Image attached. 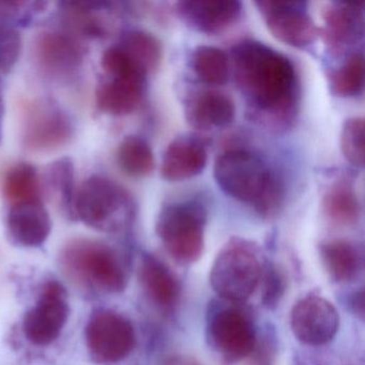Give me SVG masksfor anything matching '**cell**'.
Instances as JSON below:
<instances>
[{
  "instance_id": "cell-16",
  "label": "cell",
  "mask_w": 365,
  "mask_h": 365,
  "mask_svg": "<svg viewBox=\"0 0 365 365\" xmlns=\"http://www.w3.org/2000/svg\"><path fill=\"white\" fill-rule=\"evenodd\" d=\"M324 38L333 52L356 46L364 36V14L359 4L332 3L324 14Z\"/></svg>"
},
{
  "instance_id": "cell-7",
  "label": "cell",
  "mask_w": 365,
  "mask_h": 365,
  "mask_svg": "<svg viewBox=\"0 0 365 365\" xmlns=\"http://www.w3.org/2000/svg\"><path fill=\"white\" fill-rule=\"evenodd\" d=\"M228 303L227 307H215L209 312L206 336L220 356L228 362L238 363L255 352L257 335L249 314Z\"/></svg>"
},
{
  "instance_id": "cell-25",
  "label": "cell",
  "mask_w": 365,
  "mask_h": 365,
  "mask_svg": "<svg viewBox=\"0 0 365 365\" xmlns=\"http://www.w3.org/2000/svg\"><path fill=\"white\" fill-rule=\"evenodd\" d=\"M39 177L31 164L21 162L6 174L4 194L12 205L39 200Z\"/></svg>"
},
{
  "instance_id": "cell-21",
  "label": "cell",
  "mask_w": 365,
  "mask_h": 365,
  "mask_svg": "<svg viewBox=\"0 0 365 365\" xmlns=\"http://www.w3.org/2000/svg\"><path fill=\"white\" fill-rule=\"evenodd\" d=\"M140 283L147 296L158 307L173 309L180 294V286L170 269L150 254H146L138 270Z\"/></svg>"
},
{
  "instance_id": "cell-29",
  "label": "cell",
  "mask_w": 365,
  "mask_h": 365,
  "mask_svg": "<svg viewBox=\"0 0 365 365\" xmlns=\"http://www.w3.org/2000/svg\"><path fill=\"white\" fill-rule=\"evenodd\" d=\"M341 148L345 159L356 168L364 166V120L347 119L341 135Z\"/></svg>"
},
{
  "instance_id": "cell-4",
  "label": "cell",
  "mask_w": 365,
  "mask_h": 365,
  "mask_svg": "<svg viewBox=\"0 0 365 365\" xmlns=\"http://www.w3.org/2000/svg\"><path fill=\"white\" fill-rule=\"evenodd\" d=\"M61 260L74 279L97 290L118 294L127 287V272L120 258L103 243L72 241L63 250Z\"/></svg>"
},
{
  "instance_id": "cell-18",
  "label": "cell",
  "mask_w": 365,
  "mask_h": 365,
  "mask_svg": "<svg viewBox=\"0 0 365 365\" xmlns=\"http://www.w3.org/2000/svg\"><path fill=\"white\" fill-rule=\"evenodd\" d=\"M206 147L194 136L175 138L164 153L161 174L168 181H183L202 174L207 165Z\"/></svg>"
},
{
  "instance_id": "cell-28",
  "label": "cell",
  "mask_w": 365,
  "mask_h": 365,
  "mask_svg": "<svg viewBox=\"0 0 365 365\" xmlns=\"http://www.w3.org/2000/svg\"><path fill=\"white\" fill-rule=\"evenodd\" d=\"M46 189L52 197L69 212H73L74 164L69 158H63L53 162L46 168Z\"/></svg>"
},
{
  "instance_id": "cell-1",
  "label": "cell",
  "mask_w": 365,
  "mask_h": 365,
  "mask_svg": "<svg viewBox=\"0 0 365 365\" xmlns=\"http://www.w3.org/2000/svg\"><path fill=\"white\" fill-rule=\"evenodd\" d=\"M235 82L254 120L285 127L294 118L298 81L292 61L262 42L247 40L232 51Z\"/></svg>"
},
{
  "instance_id": "cell-11",
  "label": "cell",
  "mask_w": 365,
  "mask_h": 365,
  "mask_svg": "<svg viewBox=\"0 0 365 365\" xmlns=\"http://www.w3.org/2000/svg\"><path fill=\"white\" fill-rule=\"evenodd\" d=\"M73 125L67 113L52 101L37 102L29 108L25 119V147L37 153L55 150L68 143Z\"/></svg>"
},
{
  "instance_id": "cell-19",
  "label": "cell",
  "mask_w": 365,
  "mask_h": 365,
  "mask_svg": "<svg viewBox=\"0 0 365 365\" xmlns=\"http://www.w3.org/2000/svg\"><path fill=\"white\" fill-rule=\"evenodd\" d=\"M146 81L108 76L97 89L98 108L113 116H125L138 110L145 95Z\"/></svg>"
},
{
  "instance_id": "cell-26",
  "label": "cell",
  "mask_w": 365,
  "mask_h": 365,
  "mask_svg": "<svg viewBox=\"0 0 365 365\" xmlns=\"http://www.w3.org/2000/svg\"><path fill=\"white\" fill-rule=\"evenodd\" d=\"M117 159L123 172L136 178L149 176L155 168L153 150L140 136L125 138L119 145Z\"/></svg>"
},
{
  "instance_id": "cell-23",
  "label": "cell",
  "mask_w": 365,
  "mask_h": 365,
  "mask_svg": "<svg viewBox=\"0 0 365 365\" xmlns=\"http://www.w3.org/2000/svg\"><path fill=\"white\" fill-rule=\"evenodd\" d=\"M322 209L324 215L339 225H351L358 222L361 205L354 190L348 183L336 182L331 185L324 197Z\"/></svg>"
},
{
  "instance_id": "cell-5",
  "label": "cell",
  "mask_w": 365,
  "mask_h": 365,
  "mask_svg": "<svg viewBox=\"0 0 365 365\" xmlns=\"http://www.w3.org/2000/svg\"><path fill=\"white\" fill-rule=\"evenodd\" d=\"M206 222V211L197 202H174L160 211L155 230L168 253L179 264H190L204 252Z\"/></svg>"
},
{
  "instance_id": "cell-6",
  "label": "cell",
  "mask_w": 365,
  "mask_h": 365,
  "mask_svg": "<svg viewBox=\"0 0 365 365\" xmlns=\"http://www.w3.org/2000/svg\"><path fill=\"white\" fill-rule=\"evenodd\" d=\"M80 221L100 230H114L127 223L132 215L128 192L110 179L93 176L76 193L73 212Z\"/></svg>"
},
{
  "instance_id": "cell-14",
  "label": "cell",
  "mask_w": 365,
  "mask_h": 365,
  "mask_svg": "<svg viewBox=\"0 0 365 365\" xmlns=\"http://www.w3.org/2000/svg\"><path fill=\"white\" fill-rule=\"evenodd\" d=\"M36 57L44 73L52 78H65L80 69L84 51L68 34L50 31L38 39Z\"/></svg>"
},
{
  "instance_id": "cell-2",
  "label": "cell",
  "mask_w": 365,
  "mask_h": 365,
  "mask_svg": "<svg viewBox=\"0 0 365 365\" xmlns=\"http://www.w3.org/2000/svg\"><path fill=\"white\" fill-rule=\"evenodd\" d=\"M215 182L232 198L270 217L277 212L284 192L277 175L249 151L232 149L217 157L213 168Z\"/></svg>"
},
{
  "instance_id": "cell-34",
  "label": "cell",
  "mask_w": 365,
  "mask_h": 365,
  "mask_svg": "<svg viewBox=\"0 0 365 365\" xmlns=\"http://www.w3.org/2000/svg\"><path fill=\"white\" fill-rule=\"evenodd\" d=\"M350 307L354 309V313L359 314L361 317L364 315V294L363 292H356L350 301Z\"/></svg>"
},
{
  "instance_id": "cell-36",
  "label": "cell",
  "mask_w": 365,
  "mask_h": 365,
  "mask_svg": "<svg viewBox=\"0 0 365 365\" xmlns=\"http://www.w3.org/2000/svg\"><path fill=\"white\" fill-rule=\"evenodd\" d=\"M4 110H4V100L1 95H0V123H1V119H3Z\"/></svg>"
},
{
  "instance_id": "cell-17",
  "label": "cell",
  "mask_w": 365,
  "mask_h": 365,
  "mask_svg": "<svg viewBox=\"0 0 365 365\" xmlns=\"http://www.w3.org/2000/svg\"><path fill=\"white\" fill-rule=\"evenodd\" d=\"M235 115L234 102L219 91H200L185 102V120L198 131L224 129L234 123Z\"/></svg>"
},
{
  "instance_id": "cell-8",
  "label": "cell",
  "mask_w": 365,
  "mask_h": 365,
  "mask_svg": "<svg viewBox=\"0 0 365 365\" xmlns=\"http://www.w3.org/2000/svg\"><path fill=\"white\" fill-rule=\"evenodd\" d=\"M135 331L129 319L113 311H98L86 327V343L91 356L102 364L127 358L135 346Z\"/></svg>"
},
{
  "instance_id": "cell-30",
  "label": "cell",
  "mask_w": 365,
  "mask_h": 365,
  "mask_svg": "<svg viewBox=\"0 0 365 365\" xmlns=\"http://www.w3.org/2000/svg\"><path fill=\"white\" fill-rule=\"evenodd\" d=\"M259 284L262 285V303L266 309H274L281 302L286 289L283 273L269 262H262Z\"/></svg>"
},
{
  "instance_id": "cell-13",
  "label": "cell",
  "mask_w": 365,
  "mask_h": 365,
  "mask_svg": "<svg viewBox=\"0 0 365 365\" xmlns=\"http://www.w3.org/2000/svg\"><path fill=\"white\" fill-rule=\"evenodd\" d=\"M176 12L182 22L194 31L215 36L237 23L242 5L235 0H185L176 4Z\"/></svg>"
},
{
  "instance_id": "cell-27",
  "label": "cell",
  "mask_w": 365,
  "mask_h": 365,
  "mask_svg": "<svg viewBox=\"0 0 365 365\" xmlns=\"http://www.w3.org/2000/svg\"><path fill=\"white\" fill-rule=\"evenodd\" d=\"M331 93L339 98H354L364 89V57L362 53L350 55L329 76Z\"/></svg>"
},
{
  "instance_id": "cell-15",
  "label": "cell",
  "mask_w": 365,
  "mask_h": 365,
  "mask_svg": "<svg viewBox=\"0 0 365 365\" xmlns=\"http://www.w3.org/2000/svg\"><path fill=\"white\" fill-rule=\"evenodd\" d=\"M10 239L25 247H41L50 236L52 220L40 200L12 205L7 217Z\"/></svg>"
},
{
  "instance_id": "cell-20",
  "label": "cell",
  "mask_w": 365,
  "mask_h": 365,
  "mask_svg": "<svg viewBox=\"0 0 365 365\" xmlns=\"http://www.w3.org/2000/svg\"><path fill=\"white\" fill-rule=\"evenodd\" d=\"M320 258L331 279L348 283L360 277L364 268L362 247L351 241L335 239L322 243Z\"/></svg>"
},
{
  "instance_id": "cell-10",
  "label": "cell",
  "mask_w": 365,
  "mask_h": 365,
  "mask_svg": "<svg viewBox=\"0 0 365 365\" xmlns=\"http://www.w3.org/2000/svg\"><path fill=\"white\" fill-rule=\"evenodd\" d=\"M69 314L65 288L57 282H48L37 304L25 316V335L35 345H48L61 335Z\"/></svg>"
},
{
  "instance_id": "cell-33",
  "label": "cell",
  "mask_w": 365,
  "mask_h": 365,
  "mask_svg": "<svg viewBox=\"0 0 365 365\" xmlns=\"http://www.w3.org/2000/svg\"><path fill=\"white\" fill-rule=\"evenodd\" d=\"M163 365H202L196 359L185 354H176L166 359Z\"/></svg>"
},
{
  "instance_id": "cell-9",
  "label": "cell",
  "mask_w": 365,
  "mask_h": 365,
  "mask_svg": "<svg viewBox=\"0 0 365 365\" xmlns=\"http://www.w3.org/2000/svg\"><path fill=\"white\" fill-rule=\"evenodd\" d=\"M271 35L292 48L311 46L318 35L317 27L301 1H256Z\"/></svg>"
},
{
  "instance_id": "cell-24",
  "label": "cell",
  "mask_w": 365,
  "mask_h": 365,
  "mask_svg": "<svg viewBox=\"0 0 365 365\" xmlns=\"http://www.w3.org/2000/svg\"><path fill=\"white\" fill-rule=\"evenodd\" d=\"M192 69L202 83L220 86L227 82L230 76V58L224 51L215 46H202L194 50Z\"/></svg>"
},
{
  "instance_id": "cell-31",
  "label": "cell",
  "mask_w": 365,
  "mask_h": 365,
  "mask_svg": "<svg viewBox=\"0 0 365 365\" xmlns=\"http://www.w3.org/2000/svg\"><path fill=\"white\" fill-rule=\"evenodd\" d=\"M23 42L16 27L0 22V74H8L20 59Z\"/></svg>"
},
{
  "instance_id": "cell-32",
  "label": "cell",
  "mask_w": 365,
  "mask_h": 365,
  "mask_svg": "<svg viewBox=\"0 0 365 365\" xmlns=\"http://www.w3.org/2000/svg\"><path fill=\"white\" fill-rule=\"evenodd\" d=\"M46 3H0V22L11 25H26L34 16L43 12Z\"/></svg>"
},
{
  "instance_id": "cell-3",
  "label": "cell",
  "mask_w": 365,
  "mask_h": 365,
  "mask_svg": "<svg viewBox=\"0 0 365 365\" xmlns=\"http://www.w3.org/2000/svg\"><path fill=\"white\" fill-rule=\"evenodd\" d=\"M262 262L253 242L230 239L217 254L211 268L213 290L227 302H245L259 285Z\"/></svg>"
},
{
  "instance_id": "cell-12",
  "label": "cell",
  "mask_w": 365,
  "mask_h": 365,
  "mask_svg": "<svg viewBox=\"0 0 365 365\" xmlns=\"http://www.w3.org/2000/svg\"><path fill=\"white\" fill-rule=\"evenodd\" d=\"M336 309L327 299L309 294L294 305L290 314V327L294 336L307 345L329 343L339 330Z\"/></svg>"
},
{
  "instance_id": "cell-22",
  "label": "cell",
  "mask_w": 365,
  "mask_h": 365,
  "mask_svg": "<svg viewBox=\"0 0 365 365\" xmlns=\"http://www.w3.org/2000/svg\"><path fill=\"white\" fill-rule=\"evenodd\" d=\"M116 46L145 76L158 69L161 63V43L155 36L147 31H128Z\"/></svg>"
},
{
  "instance_id": "cell-35",
  "label": "cell",
  "mask_w": 365,
  "mask_h": 365,
  "mask_svg": "<svg viewBox=\"0 0 365 365\" xmlns=\"http://www.w3.org/2000/svg\"><path fill=\"white\" fill-rule=\"evenodd\" d=\"M258 356H259V358H258L257 360L255 361V365H266L264 364V363H266V358H264V356H262V354H258Z\"/></svg>"
}]
</instances>
